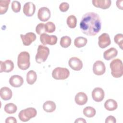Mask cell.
I'll use <instances>...</instances> for the list:
<instances>
[{
    "label": "cell",
    "mask_w": 123,
    "mask_h": 123,
    "mask_svg": "<svg viewBox=\"0 0 123 123\" xmlns=\"http://www.w3.org/2000/svg\"><path fill=\"white\" fill-rule=\"evenodd\" d=\"M60 43L62 47L64 48H68L71 44V39L68 36H63L61 38Z\"/></svg>",
    "instance_id": "f1b7e54d"
},
{
    "label": "cell",
    "mask_w": 123,
    "mask_h": 123,
    "mask_svg": "<svg viewBox=\"0 0 123 123\" xmlns=\"http://www.w3.org/2000/svg\"><path fill=\"white\" fill-rule=\"evenodd\" d=\"M10 0H4L0 1V14H3L6 12L9 7Z\"/></svg>",
    "instance_id": "4316f807"
},
{
    "label": "cell",
    "mask_w": 123,
    "mask_h": 123,
    "mask_svg": "<svg viewBox=\"0 0 123 123\" xmlns=\"http://www.w3.org/2000/svg\"><path fill=\"white\" fill-rule=\"evenodd\" d=\"M69 8V4L66 2H62L60 4L59 6L60 10L62 12H66Z\"/></svg>",
    "instance_id": "836d02e7"
},
{
    "label": "cell",
    "mask_w": 123,
    "mask_h": 123,
    "mask_svg": "<svg viewBox=\"0 0 123 123\" xmlns=\"http://www.w3.org/2000/svg\"><path fill=\"white\" fill-rule=\"evenodd\" d=\"M98 44L100 48L104 49L109 46L111 43V40L108 34L104 33L98 37Z\"/></svg>",
    "instance_id": "30bf717a"
},
{
    "label": "cell",
    "mask_w": 123,
    "mask_h": 123,
    "mask_svg": "<svg viewBox=\"0 0 123 123\" xmlns=\"http://www.w3.org/2000/svg\"><path fill=\"white\" fill-rule=\"evenodd\" d=\"M50 11L46 7H41L37 12V17L39 20L42 22L48 21L50 17Z\"/></svg>",
    "instance_id": "9c48e42d"
},
{
    "label": "cell",
    "mask_w": 123,
    "mask_h": 123,
    "mask_svg": "<svg viewBox=\"0 0 123 123\" xmlns=\"http://www.w3.org/2000/svg\"><path fill=\"white\" fill-rule=\"evenodd\" d=\"M56 29L55 24L52 22H48L45 24L46 32L49 33H53L55 31Z\"/></svg>",
    "instance_id": "f546056e"
},
{
    "label": "cell",
    "mask_w": 123,
    "mask_h": 123,
    "mask_svg": "<svg viewBox=\"0 0 123 123\" xmlns=\"http://www.w3.org/2000/svg\"><path fill=\"white\" fill-rule=\"evenodd\" d=\"M116 122V119L113 116H109L107 117L105 120L106 123H115Z\"/></svg>",
    "instance_id": "e575fe53"
},
{
    "label": "cell",
    "mask_w": 123,
    "mask_h": 123,
    "mask_svg": "<svg viewBox=\"0 0 123 123\" xmlns=\"http://www.w3.org/2000/svg\"><path fill=\"white\" fill-rule=\"evenodd\" d=\"M12 9L14 12H18L21 10V3L17 0H13L12 3Z\"/></svg>",
    "instance_id": "1f68e13d"
},
{
    "label": "cell",
    "mask_w": 123,
    "mask_h": 123,
    "mask_svg": "<svg viewBox=\"0 0 123 123\" xmlns=\"http://www.w3.org/2000/svg\"><path fill=\"white\" fill-rule=\"evenodd\" d=\"M56 108V105L54 102L51 100H48L45 102L43 105V110L47 112H52Z\"/></svg>",
    "instance_id": "44dd1931"
},
{
    "label": "cell",
    "mask_w": 123,
    "mask_h": 123,
    "mask_svg": "<svg viewBox=\"0 0 123 123\" xmlns=\"http://www.w3.org/2000/svg\"><path fill=\"white\" fill-rule=\"evenodd\" d=\"M114 42L117 44L121 49H123V36L122 34H117L114 37Z\"/></svg>",
    "instance_id": "4dcf8cb0"
},
{
    "label": "cell",
    "mask_w": 123,
    "mask_h": 123,
    "mask_svg": "<svg viewBox=\"0 0 123 123\" xmlns=\"http://www.w3.org/2000/svg\"><path fill=\"white\" fill-rule=\"evenodd\" d=\"M87 42L86 38L83 37H76L74 41V46L77 48H82L86 46Z\"/></svg>",
    "instance_id": "cb8c5ba5"
},
{
    "label": "cell",
    "mask_w": 123,
    "mask_h": 123,
    "mask_svg": "<svg viewBox=\"0 0 123 123\" xmlns=\"http://www.w3.org/2000/svg\"><path fill=\"white\" fill-rule=\"evenodd\" d=\"M92 2L94 6L102 9L109 8L111 3V0H93Z\"/></svg>",
    "instance_id": "e0dca14e"
},
{
    "label": "cell",
    "mask_w": 123,
    "mask_h": 123,
    "mask_svg": "<svg viewBox=\"0 0 123 123\" xmlns=\"http://www.w3.org/2000/svg\"><path fill=\"white\" fill-rule=\"evenodd\" d=\"M20 37L23 43L25 46L30 45L37 38L36 35L33 32H28L25 35L21 34Z\"/></svg>",
    "instance_id": "7c38bea8"
},
{
    "label": "cell",
    "mask_w": 123,
    "mask_h": 123,
    "mask_svg": "<svg viewBox=\"0 0 123 123\" xmlns=\"http://www.w3.org/2000/svg\"><path fill=\"white\" fill-rule=\"evenodd\" d=\"M87 96L86 93L80 92L77 93L75 96V103L79 105H83L87 101Z\"/></svg>",
    "instance_id": "d6986e66"
},
{
    "label": "cell",
    "mask_w": 123,
    "mask_h": 123,
    "mask_svg": "<svg viewBox=\"0 0 123 123\" xmlns=\"http://www.w3.org/2000/svg\"><path fill=\"white\" fill-rule=\"evenodd\" d=\"M24 83L23 77L19 75H12L9 79V83L13 87H18L21 86Z\"/></svg>",
    "instance_id": "2e32d148"
},
{
    "label": "cell",
    "mask_w": 123,
    "mask_h": 123,
    "mask_svg": "<svg viewBox=\"0 0 123 123\" xmlns=\"http://www.w3.org/2000/svg\"><path fill=\"white\" fill-rule=\"evenodd\" d=\"M74 123H86V121L83 118H77L75 121H74Z\"/></svg>",
    "instance_id": "74e56055"
},
{
    "label": "cell",
    "mask_w": 123,
    "mask_h": 123,
    "mask_svg": "<svg viewBox=\"0 0 123 123\" xmlns=\"http://www.w3.org/2000/svg\"><path fill=\"white\" fill-rule=\"evenodd\" d=\"M101 22L99 15L94 12H88L82 17L80 28L82 32L89 36L97 35L100 30Z\"/></svg>",
    "instance_id": "6da1fadb"
},
{
    "label": "cell",
    "mask_w": 123,
    "mask_h": 123,
    "mask_svg": "<svg viewBox=\"0 0 123 123\" xmlns=\"http://www.w3.org/2000/svg\"><path fill=\"white\" fill-rule=\"evenodd\" d=\"M110 66L111 69V74L115 78L121 77L123 74V62L121 60L115 59L110 63Z\"/></svg>",
    "instance_id": "7a4b0ae2"
},
{
    "label": "cell",
    "mask_w": 123,
    "mask_h": 123,
    "mask_svg": "<svg viewBox=\"0 0 123 123\" xmlns=\"http://www.w3.org/2000/svg\"><path fill=\"white\" fill-rule=\"evenodd\" d=\"M96 112L95 109L93 107L90 106L86 107L83 109L84 115L88 118L94 117L96 114Z\"/></svg>",
    "instance_id": "d4e9b609"
},
{
    "label": "cell",
    "mask_w": 123,
    "mask_h": 123,
    "mask_svg": "<svg viewBox=\"0 0 123 123\" xmlns=\"http://www.w3.org/2000/svg\"><path fill=\"white\" fill-rule=\"evenodd\" d=\"M14 68V64L12 61L7 60L4 62L0 61V72L9 73Z\"/></svg>",
    "instance_id": "4fadbf2b"
},
{
    "label": "cell",
    "mask_w": 123,
    "mask_h": 123,
    "mask_svg": "<svg viewBox=\"0 0 123 123\" xmlns=\"http://www.w3.org/2000/svg\"><path fill=\"white\" fill-rule=\"evenodd\" d=\"M123 0H117L116 1V5L118 7L119 9H120L121 10L123 9Z\"/></svg>",
    "instance_id": "8d00e7d4"
},
{
    "label": "cell",
    "mask_w": 123,
    "mask_h": 123,
    "mask_svg": "<svg viewBox=\"0 0 123 123\" xmlns=\"http://www.w3.org/2000/svg\"><path fill=\"white\" fill-rule=\"evenodd\" d=\"M36 11V6L32 2H26L23 7V12L26 16H32Z\"/></svg>",
    "instance_id": "9a60e30c"
},
{
    "label": "cell",
    "mask_w": 123,
    "mask_h": 123,
    "mask_svg": "<svg viewBox=\"0 0 123 123\" xmlns=\"http://www.w3.org/2000/svg\"><path fill=\"white\" fill-rule=\"evenodd\" d=\"M0 96L3 100H8L12 98V93L10 88L4 86L1 87L0 90Z\"/></svg>",
    "instance_id": "ac0fdd59"
},
{
    "label": "cell",
    "mask_w": 123,
    "mask_h": 123,
    "mask_svg": "<svg viewBox=\"0 0 123 123\" xmlns=\"http://www.w3.org/2000/svg\"><path fill=\"white\" fill-rule=\"evenodd\" d=\"M68 64L74 71H80L83 67V63L81 60L75 57H72L69 59Z\"/></svg>",
    "instance_id": "8fae6325"
},
{
    "label": "cell",
    "mask_w": 123,
    "mask_h": 123,
    "mask_svg": "<svg viewBox=\"0 0 123 123\" xmlns=\"http://www.w3.org/2000/svg\"><path fill=\"white\" fill-rule=\"evenodd\" d=\"M17 110L16 105L12 103L6 104L4 106V111L8 114L14 113Z\"/></svg>",
    "instance_id": "484cf974"
},
{
    "label": "cell",
    "mask_w": 123,
    "mask_h": 123,
    "mask_svg": "<svg viewBox=\"0 0 123 123\" xmlns=\"http://www.w3.org/2000/svg\"><path fill=\"white\" fill-rule=\"evenodd\" d=\"M36 31L37 34L40 35L43 33H45V24L44 23L38 24L36 27Z\"/></svg>",
    "instance_id": "d6a6232c"
},
{
    "label": "cell",
    "mask_w": 123,
    "mask_h": 123,
    "mask_svg": "<svg viewBox=\"0 0 123 123\" xmlns=\"http://www.w3.org/2000/svg\"><path fill=\"white\" fill-rule=\"evenodd\" d=\"M17 65L22 70H26L30 65V54L27 51L20 52L17 58Z\"/></svg>",
    "instance_id": "3957f363"
},
{
    "label": "cell",
    "mask_w": 123,
    "mask_h": 123,
    "mask_svg": "<svg viewBox=\"0 0 123 123\" xmlns=\"http://www.w3.org/2000/svg\"><path fill=\"white\" fill-rule=\"evenodd\" d=\"M118 104L117 102L113 99H107L104 103L105 108L109 111H113L117 109Z\"/></svg>",
    "instance_id": "7402d4cb"
},
{
    "label": "cell",
    "mask_w": 123,
    "mask_h": 123,
    "mask_svg": "<svg viewBox=\"0 0 123 123\" xmlns=\"http://www.w3.org/2000/svg\"><path fill=\"white\" fill-rule=\"evenodd\" d=\"M118 54V51L115 48H111L104 52V58L107 61H109L115 58Z\"/></svg>",
    "instance_id": "ffe728a7"
},
{
    "label": "cell",
    "mask_w": 123,
    "mask_h": 123,
    "mask_svg": "<svg viewBox=\"0 0 123 123\" xmlns=\"http://www.w3.org/2000/svg\"><path fill=\"white\" fill-rule=\"evenodd\" d=\"M40 40L43 45H54L57 43V37L55 35L50 36L46 33H43L40 36Z\"/></svg>",
    "instance_id": "52a82bcc"
},
{
    "label": "cell",
    "mask_w": 123,
    "mask_h": 123,
    "mask_svg": "<svg viewBox=\"0 0 123 123\" xmlns=\"http://www.w3.org/2000/svg\"><path fill=\"white\" fill-rule=\"evenodd\" d=\"M37 79V75L34 70H30L26 74V82L29 85H33Z\"/></svg>",
    "instance_id": "603a6c76"
},
{
    "label": "cell",
    "mask_w": 123,
    "mask_h": 123,
    "mask_svg": "<svg viewBox=\"0 0 123 123\" xmlns=\"http://www.w3.org/2000/svg\"><path fill=\"white\" fill-rule=\"evenodd\" d=\"M106 71L105 64L101 61H97L93 66V71L95 74L97 75H101L103 74Z\"/></svg>",
    "instance_id": "ba28073f"
},
{
    "label": "cell",
    "mask_w": 123,
    "mask_h": 123,
    "mask_svg": "<svg viewBox=\"0 0 123 123\" xmlns=\"http://www.w3.org/2000/svg\"><path fill=\"white\" fill-rule=\"evenodd\" d=\"M70 75V72L67 68L58 67L55 68L52 72L53 78L56 80H64Z\"/></svg>",
    "instance_id": "8992f818"
},
{
    "label": "cell",
    "mask_w": 123,
    "mask_h": 123,
    "mask_svg": "<svg viewBox=\"0 0 123 123\" xmlns=\"http://www.w3.org/2000/svg\"><path fill=\"white\" fill-rule=\"evenodd\" d=\"M104 91L100 87H96L92 92V98L96 102H100L102 101L104 98Z\"/></svg>",
    "instance_id": "5bb4252c"
},
{
    "label": "cell",
    "mask_w": 123,
    "mask_h": 123,
    "mask_svg": "<svg viewBox=\"0 0 123 123\" xmlns=\"http://www.w3.org/2000/svg\"><path fill=\"white\" fill-rule=\"evenodd\" d=\"M6 123H17V120L14 117H8L5 120Z\"/></svg>",
    "instance_id": "d590c367"
},
{
    "label": "cell",
    "mask_w": 123,
    "mask_h": 123,
    "mask_svg": "<svg viewBox=\"0 0 123 123\" xmlns=\"http://www.w3.org/2000/svg\"><path fill=\"white\" fill-rule=\"evenodd\" d=\"M67 24L71 28H74L77 24V19L76 17L74 15H69L67 18Z\"/></svg>",
    "instance_id": "83f0119b"
},
{
    "label": "cell",
    "mask_w": 123,
    "mask_h": 123,
    "mask_svg": "<svg viewBox=\"0 0 123 123\" xmlns=\"http://www.w3.org/2000/svg\"><path fill=\"white\" fill-rule=\"evenodd\" d=\"M37 114V110L32 107L21 110L18 114L19 119L24 122L28 121L30 119L35 117Z\"/></svg>",
    "instance_id": "5b68a950"
},
{
    "label": "cell",
    "mask_w": 123,
    "mask_h": 123,
    "mask_svg": "<svg viewBox=\"0 0 123 123\" xmlns=\"http://www.w3.org/2000/svg\"><path fill=\"white\" fill-rule=\"evenodd\" d=\"M49 54V49L48 47L42 45H39L38 46L37 53L35 59L36 61L38 63H41L45 62Z\"/></svg>",
    "instance_id": "277c9868"
}]
</instances>
